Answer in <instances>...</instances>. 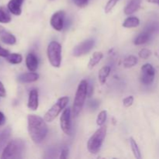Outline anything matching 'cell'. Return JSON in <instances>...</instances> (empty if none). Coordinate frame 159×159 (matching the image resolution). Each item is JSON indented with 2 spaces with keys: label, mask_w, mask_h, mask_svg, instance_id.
Returning <instances> with one entry per match:
<instances>
[{
  "label": "cell",
  "mask_w": 159,
  "mask_h": 159,
  "mask_svg": "<svg viewBox=\"0 0 159 159\" xmlns=\"http://www.w3.org/2000/svg\"><path fill=\"white\" fill-rule=\"evenodd\" d=\"M27 130L30 137L35 144H40L46 138L48 132L44 119L35 114L28 115Z\"/></svg>",
  "instance_id": "cell-1"
},
{
  "label": "cell",
  "mask_w": 159,
  "mask_h": 159,
  "mask_svg": "<svg viewBox=\"0 0 159 159\" xmlns=\"http://www.w3.org/2000/svg\"><path fill=\"white\" fill-rule=\"evenodd\" d=\"M24 141L20 138L13 139L8 142L6 147L3 149L1 158L2 159H16L22 157L24 150Z\"/></svg>",
  "instance_id": "cell-2"
},
{
  "label": "cell",
  "mask_w": 159,
  "mask_h": 159,
  "mask_svg": "<svg viewBox=\"0 0 159 159\" xmlns=\"http://www.w3.org/2000/svg\"><path fill=\"white\" fill-rule=\"evenodd\" d=\"M87 94H88V82L86 80H82L78 86L75 96L74 103L72 106V114L75 117H77L82 111Z\"/></svg>",
  "instance_id": "cell-3"
},
{
  "label": "cell",
  "mask_w": 159,
  "mask_h": 159,
  "mask_svg": "<svg viewBox=\"0 0 159 159\" xmlns=\"http://www.w3.org/2000/svg\"><path fill=\"white\" fill-rule=\"evenodd\" d=\"M107 135V127L102 126L98 129L89 139L87 143V148L91 154L96 155L100 151L104 139Z\"/></svg>",
  "instance_id": "cell-4"
},
{
  "label": "cell",
  "mask_w": 159,
  "mask_h": 159,
  "mask_svg": "<svg viewBox=\"0 0 159 159\" xmlns=\"http://www.w3.org/2000/svg\"><path fill=\"white\" fill-rule=\"evenodd\" d=\"M50 64L54 68H59L61 64V46L57 41H51L47 49Z\"/></svg>",
  "instance_id": "cell-5"
},
{
  "label": "cell",
  "mask_w": 159,
  "mask_h": 159,
  "mask_svg": "<svg viewBox=\"0 0 159 159\" xmlns=\"http://www.w3.org/2000/svg\"><path fill=\"white\" fill-rule=\"evenodd\" d=\"M68 101H69V99L68 96H63V97L59 98L57 102L44 114L43 119L45 120V121L48 123L52 122L60 114L61 112L66 107L67 104L68 103Z\"/></svg>",
  "instance_id": "cell-6"
},
{
  "label": "cell",
  "mask_w": 159,
  "mask_h": 159,
  "mask_svg": "<svg viewBox=\"0 0 159 159\" xmlns=\"http://www.w3.org/2000/svg\"><path fill=\"white\" fill-rule=\"evenodd\" d=\"M155 70L151 64H145L141 68V82L145 85H152L155 80Z\"/></svg>",
  "instance_id": "cell-7"
},
{
  "label": "cell",
  "mask_w": 159,
  "mask_h": 159,
  "mask_svg": "<svg viewBox=\"0 0 159 159\" xmlns=\"http://www.w3.org/2000/svg\"><path fill=\"white\" fill-rule=\"evenodd\" d=\"M95 45V40L93 39H88L84 40L83 42L80 43L75 46L73 50V55L75 57H81L87 54L91 51Z\"/></svg>",
  "instance_id": "cell-8"
},
{
  "label": "cell",
  "mask_w": 159,
  "mask_h": 159,
  "mask_svg": "<svg viewBox=\"0 0 159 159\" xmlns=\"http://www.w3.org/2000/svg\"><path fill=\"white\" fill-rule=\"evenodd\" d=\"M71 111L70 108H66L63 110L60 118V126L62 131L67 135L71 134Z\"/></svg>",
  "instance_id": "cell-9"
},
{
  "label": "cell",
  "mask_w": 159,
  "mask_h": 159,
  "mask_svg": "<svg viewBox=\"0 0 159 159\" xmlns=\"http://www.w3.org/2000/svg\"><path fill=\"white\" fill-rule=\"evenodd\" d=\"M65 11L60 10L56 12L55 13L53 14V16L51 18V26L54 28L55 30L61 31L62 30L64 27V23H65Z\"/></svg>",
  "instance_id": "cell-10"
},
{
  "label": "cell",
  "mask_w": 159,
  "mask_h": 159,
  "mask_svg": "<svg viewBox=\"0 0 159 159\" xmlns=\"http://www.w3.org/2000/svg\"><path fill=\"white\" fill-rule=\"evenodd\" d=\"M28 108L30 110L35 111L39 107V93L37 89H34L30 92L29 98H28Z\"/></svg>",
  "instance_id": "cell-11"
},
{
  "label": "cell",
  "mask_w": 159,
  "mask_h": 159,
  "mask_svg": "<svg viewBox=\"0 0 159 159\" xmlns=\"http://www.w3.org/2000/svg\"><path fill=\"white\" fill-rule=\"evenodd\" d=\"M24 0H10L8 2V10L15 16H20L22 13V5Z\"/></svg>",
  "instance_id": "cell-12"
},
{
  "label": "cell",
  "mask_w": 159,
  "mask_h": 159,
  "mask_svg": "<svg viewBox=\"0 0 159 159\" xmlns=\"http://www.w3.org/2000/svg\"><path fill=\"white\" fill-rule=\"evenodd\" d=\"M39 75L34 71L23 73L17 77V81L20 83H31L38 80Z\"/></svg>",
  "instance_id": "cell-13"
},
{
  "label": "cell",
  "mask_w": 159,
  "mask_h": 159,
  "mask_svg": "<svg viewBox=\"0 0 159 159\" xmlns=\"http://www.w3.org/2000/svg\"><path fill=\"white\" fill-rule=\"evenodd\" d=\"M26 65L30 71H35L38 67V59L34 53H30L26 57Z\"/></svg>",
  "instance_id": "cell-14"
},
{
  "label": "cell",
  "mask_w": 159,
  "mask_h": 159,
  "mask_svg": "<svg viewBox=\"0 0 159 159\" xmlns=\"http://www.w3.org/2000/svg\"><path fill=\"white\" fill-rule=\"evenodd\" d=\"M141 0H130L126 7L124 8V13L127 16H130L131 14L134 13L136 11L138 10V9L141 6Z\"/></svg>",
  "instance_id": "cell-15"
},
{
  "label": "cell",
  "mask_w": 159,
  "mask_h": 159,
  "mask_svg": "<svg viewBox=\"0 0 159 159\" xmlns=\"http://www.w3.org/2000/svg\"><path fill=\"white\" fill-rule=\"evenodd\" d=\"M152 33L148 30H145L140 34L134 40V43L135 45H141L146 43L151 38Z\"/></svg>",
  "instance_id": "cell-16"
},
{
  "label": "cell",
  "mask_w": 159,
  "mask_h": 159,
  "mask_svg": "<svg viewBox=\"0 0 159 159\" xmlns=\"http://www.w3.org/2000/svg\"><path fill=\"white\" fill-rule=\"evenodd\" d=\"M102 57H103V54L100 52V51H96V52L93 53V56H92L89 61L88 68L89 69H93L96 65H97L100 62Z\"/></svg>",
  "instance_id": "cell-17"
},
{
  "label": "cell",
  "mask_w": 159,
  "mask_h": 159,
  "mask_svg": "<svg viewBox=\"0 0 159 159\" xmlns=\"http://www.w3.org/2000/svg\"><path fill=\"white\" fill-rule=\"evenodd\" d=\"M111 68L110 66H103L99 71L98 74V79L101 85H104L107 82V79L108 76L110 75Z\"/></svg>",
  "instance_id": "cell-18"
},
{
  "label": "cell",
  "mask_w": 159,
  "mask_h": 159,
  "mask_svg": "<svg viewBox=\"0 0 159 159\" xmlns=\"http://www.w3.org/2000/svg\"><path fill=\"white\" fill-rule=\"evenodd\" d=\"M0 40L8 45H13L16 43V38L9 32H3L0 36Z\"/></svg>",
  "instance_id": "cell-19"
},
{
  "label": "cell",
  "mask_w": 159,
  "mask_h": 159,
  "mask_svg": "<svg viewBox=\"0 0 159 159\" xmlns=\"http://www.w3.org/2000/svg\"><path fill=\"white\" fill-rule=\"evenodd\" d=\"M140 25V20L136 16H130L125 19L122 26L125 28L138 27Z\"/></svg>",
  "instance_id": "cell-20"
},
{
  "label": "cell",
  "mask_w": 159,
  "mask_h": 159,
  "mask_svg": "<svg viewBox=\"0 0 159 159\" xmlns=\"http://www.w3.org/2000/svg\"><path fill=\"white\" fill-rule=\"evenodd\" d=\"M11 130L10 127H7V128L5 129L0 134V151L2 149V148L6 145V144L7 143L8 140L9 139L11 135Z\"/></svg>",
  "instance_id": "cell-21"
},
{
  "label": "cell",
  "mask_w": 159,
  "mask_h": 159,
  "mask_svg": "<svg viewBox=\"0 0 159 159\" xmlns=\"http://www.w3.org/2000/svg\"><path fill=\"white\" fill-rule=\"evenodd\" d=\"M6 61L9 62L12 65H18L20 64L23 61V57L20 54L18 53H12V54H9L7 57H6Z\"/></svg>",
  "instance_id": "cell-22"
},
{
  "label": "cell",
  "mask_w": 159,
  "mask_h": 159,
  "mask_svg": "<svg viewBox=\"0 0 159 159\" xmlns=\"http://www.w3.org/2000/svg\"><path fill=\"white\" fill-rule=\"evenodd\" d=\"M12 18L9 13V11L4 7H0V23H10Z\"/></svg>",
  "instance_id": "cell-23"
},
{
  "label": "cell",
  "mask_w": 159,
  "mask_h": 159,
  "mask_svg": "<svg viewBox=\"0 0 159 159\" xmlns=\"http://www.w3.org/2000/svg\"><path fill=\"white\" fill-rule=\"evenodd\" d=\"M137 64H138V58L134 55L128 56L124 59V62H123L124 67L126 68H132V67L135 66Z\"/></svg>",
  "instance_id": "cell-24"
},
{
  "label": "cell",
  "mask_w": 159,
  "mask_h": 159,
  "mask_svg": "<svg viewBox=\"0 0 159 159\" xmlns=\"http://www.w3.org/2000/svg\"><path fill=\"white\" fill-rule=\"evenodd\" d=\"M130 147H131V150L133 152L134 155L137 159H141V151H140L139 147L138 145V143L136 142L134 139L133 138H130Z\"/></svg>",
  "instance_id": "cell-25"
},
{
  "label": "cell",
  "mask_w": 159,
  "mask_h": 159,
  "mask_svg": "<svg viewBox=\"0 0 159 159\" xmlns=\"http://www.w3.org/2000/svg\"><path fill=\"white\" fill-rule=\"evenodd\" d=\"M107 118V110H102L100 113L98 114L97 119H96V124L99 127H102L104 125Z\"/></svg>",
  "instance_id": "cell-26"
},
{
  "label": "cell",
  "mask_w": 159,
  "mask_h": 159,
  "mask_svg": "<svg viewBox=\"0 0 159 159\" xmlns=\"http://www.w3.org/2000/svg\"><path fill=\"white\" fill-rule=\"evenodd\" d=\"M120 0H109L108 2L107 3L105 6V9H104V12L105 13H109L110 12H111L112 9L115 7L117 2Z\"/></svg>",
  "instance_id": "cell-27"
},
{
  "label": "cell",
  "mask_w": 159,
  "mask_h": 159,
  "mask_svg": "<svg viewBox=\"0 0 159 159\" xmlns=\"http://www.w3.org/2000/svg\"><path fill=\"white\" fill-rule=\"evenodd\" d=\"M138 55L142 59H148L151 55H152V51L147 48H143L138 53Z\"/></svg>",
  "instance_id": "cell-28"
},
{
  "label": "cell",
  "mask_w": 159,
  "mask_h": 159,
  "mask_svg": "<svg viewBox=\"0 0 159 159\" xmlns=\"http://www.w3.org/2000/svg\"><path fill=\"white\" fill-rule=\"evenodd\" d=\"M133 102H134V96H127L126 97L125 99H124L123 100V104L125 107H130L133 105Z\"/></svg>",
  "instance_id": "cell-29"
},
{
  "label": "cell",
  "mask_w": 159,
  "mask_h": 159,
  "mask_svg": "<svg viewBox=\"0 0 159 159\" xmlns=\"http://www.w3.org/2000/svg\"><path fill=\"white\" fill-rule=\"evenodd\" d=\"M89 0H73L75 4L78 6V7H85L87 4H88Z\"/></svg>",
  "instance_id": "cell-30"
},
{
  "label": "cell",
  "mask_w": 159,
  "mask_h": 159,
  "mask_svg": "<svg viewBox=\"0 0 159 159\" xmlns=\"http://www.w3.org/2000/svg\"><path fill=\"white\" fill-rule=\"evenodd\" d=\"M9 54H10V53H9V51H8V50L5 49V48H2V47L0 46V57H6Z\"/></svg>",
  "instance_id": "cell-31"
},
{
  "label": "cell",
  "mask_w": 159,
  "mask_h": 159,
  "mask_svg": "<svg viewBox=\"0 0 159 159\" xmlns=\"http://www.w3.org/2000/svg\"><path fill=\"white\" fill-rule=\"evenodd\" d=\"M6 89H5L3 84L0 82V97H6Z\"/></svg>",
  "instance_id": "cell-32"
},
{
  "label": "cell",
  "mask_w": 159,
  "mask_h": 159,
  "mask_svg": "<svg viewBox=\"0 0 159 159\" xmlns=\"http://www.w3.org/2000/svg\"><path fill=\"white\" fill-rule=\"evenodd\" d=\"M6 119L4 113H3L2 112L0 111V127L4 125V124H6Z\"/></svg>",
  "instance_id": "cell-33"
},
{
  "label": "cell",
  "mask_w": 159,
  "mask_h": 159,
  "mask_svg": "<svg viewBox=\"0 0 159 159\" xmlns=\"http://www.w3.org/2000/svg\"><path fill=\"white\" fill-rule=\"evenodd\" d=\"M68 155V149L64 148L63 150L61 151V153L60 158H67Z\"/></svg>",
  "instance_id": "cell-34"
},
{
  "label": "cell",
  "mask_w": 159,
  "mask_h": 159,
  "mask_svg": "<svg viewBox=\"0 0 159 159\" xmlns=\"http://www.w3.org/2000/svg\"><path fill=\"white\" fill-rule=\"evenodd\" d=\"M98 106H99V102H98L96 100H93L89 102V107H91L92 109L97 108Z\"/></svg>",
  "instance_id": "cell-35"
},
{
  "label": "cell",
  "mask_w": 159,
  "mask_h": 159,
  "mask_svg": "<svg viewBox=\"0 0 159 159\" xmlns=\"http://www.w3.org/2000/svg\"><path fill=\"white\" fill-rule=\"evenodd\" d=\"M146 1L150 3H153V4H157L159 6V0H146Z\"/></svg>",
  "instance_id": "cell-36"
},
{
  "label": "cell",
  "mask_w": 159,
  "mask_h": 159,
  "mask_svg": "<svg viewBox=\"0 0 159 159\" xmlns=\"http://www.w3.org/2000/svg\"><path fill=\"white\" fill-rule=\"evenodd\" d=\"M3 32H5V27L0 25V34H2Z\"/></svg>",
  "instance_id": "cell-37"
},
{
  "label": "cell",
  "mask_w": 159,
  "mask_h": 159,
  "mask_svg": "<svg viewBox=\"0 0 159 159\" xmlns=\"http://www.w3.org/2000/svg\"><path fill=\"white\" fill-rule=\"evenodd\" d=\"M51 1H53V0H51Z\"/></svg>",
  "instance_id": "cell-38"
}]
</instances>
